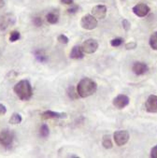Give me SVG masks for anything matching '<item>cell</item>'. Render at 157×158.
Listing matches in <instances>:
<instances>
[{
  "label": "cell",
  "mask_w": 157,
  "mask_h": 158,
  "mask_svg": "<svg viewBox=\"0 0 157 158\" xmlns=\"http://www.w3.org/2000/svg\"><path fill=\"white\" fill-rule=\"evenodd\" d=\"M70 58L72 59H82L84 57V52L82 51L81 45H75L70 52Z\"/></svg>",
  "instance_id": "cell-14"
},
{
  "label": "cell",
  "mask_w": 157,
  "mask_h": 158,
  "mask_svg": "<svg viewBox=\"0 0 157 158\" xmlns=\"http://www.w3.org/2000/svg\"><path fill=\"white\" fill-rule=\"evenodd\" d=\"M20 39V32L18 31H12L10 35V42H15Z\"/></svg>",
  "instance_id": "cell-23"
},
{
  "label": "cell",
  "mask_w": 157,
  "mask_h": 158,
  "mask_svg": "<svg viewBox=\"0 0 157 158\" xmlns=\"http://www.w3.org/2000/svg\"><path fill=\"white\" fill-rule=\"evenodd\" d=\"M102 145L104 146L105 149H111L113 144L111 141V139L109 135H105L102 139Z\"/></svg>",
  "instance_id": "cell-19"
},
{
  "label": "cell",
  "mask_w": 157,
  "mask_h": 158,
  "mask_svg": "<svg viewBox=\"0 0 157 158\" xmlns=\"http://www.w3.org/2000/svg\"><path fill=\"white\" fill-rule=\"evenodd\" d=\"M92 15L97 19H105L107 15V7L105 5H97L92 9Z\"/></svg>",
  "instance_id": "cell-12"
},
{
  "label": "cell",
  "mask_w": 157,
  "mask_h": 158,
  "mask_svg": "<svg viewBox=\"0 0 157 158\" xmlns=\"http://www.w3.org/2000/svg\"><path fill=\"white\" fill-rule=\"evenodd\" d=\"M145 108L150 113H157V96H150L145 103Z\"/></svg>",
  "instance_id": "cell-11"
},
{
  "label": "cell",
  "mask_w": 157,
  "mask_h": 158,
  "mask_svg": "<svg viewBox=\"0 0 157 158\" xmlns=\"http://www.w3.org/2000/svg\"><path fill=\"white\" fill-rule=\"evenodd\" d=\"M47 22L51 24H55L59 21V13L57 11H51L46 15Z\"/></svg>",
  "instance_id": "cell-16"
},
{
  "label": "cell",
  "mask_w": 157,
  "mask_h": 158,
  "mask_svg": "<svg viewBox=\"0 0 157 158\" xmlns=\"http://www.w3.org/2000/svg\"><path fill=\"white\" fill-rule=\"evenodd\" d=\"M81 26L85 30L95 29L97 26V19L92 14H86L81 20Z\"/></svg>",
  "instance_id": "cell-3"
},
{
  "label": "cell",
  "mask_w": 157,
  "mask_h": 158,
  "mask_svg": "<svg viewBox=\"0 0 157 158\" xmlns=\"http://www.w3.org/2000/svg\"><path fill=\"white\" fill-rule=\"evenodd\" d=\"M137 48V43L135 41H131L125 44V49L126 50H134Z\"/></svg>",
  "instance_id": "cell-28"
},
{
  "label": "cell",
  "mask_w": 157,
  "mask_h": 158,
  "mask_svg": "<svg viewBox=\"0 0 157 158\" xmlns=\"http://www.w3.org/2000/svg\"><path fill=\"white\" fill-rule=\"evenodd\" d=\"M122 27L125 31H128L131 27V23L130 22L127 20V19H123L122 22Z\"/></svg>",
  "instance_id": "cell-25"
},
{
  "label": "cell",
  "mask_w": 157,
  "mask_h": 158,
  "mask_svg": "<svg viewBox=\"0 0 157 158\" xmlns=\"http://www.w3.org/2000/svg\"><path fill=\"white\" fill-rule=\"evenodd\" d=\"M33 23H34L35 26L40 27V26L42 25L43 22H42V19H41L40 17H34V18H33Z\"/></svg>",
  "instance_id": "cell-26"
},
{
  "label": "cell",
  "mask_w": 157,
  "mask_h": 158,
  "mask_svg": "<svg viewBox=\"0 0 157 158\" xmlns=\"http://www.w3.org/2000/svg\"><path fill=\"white\" fill-rule=\"evenodd\" d=\"M5 6V1L4 0H0V9H2Z\"/></svg>",
  "instance_id": "cell-32"
},
{
  "label": "cell",
  "mask_w": 157,
  "mask_h": 158,
  "mask_svg": "<svg viewBox=\"0 0 157 158\" xmlns=\"http://www.w3.org/2000/svg\"><path fill=\"white\" fill-rule=\"evenodd\" d=\"M57 40H58L60 43H62V44H68V41H69L68 38L66 35H64V34L59 35V36H58V38H57Z\"/></svg>",
  "instance_id": "cell-24"
},
{
  "label": "cell",
  "mask_w": 157,
  "mask_h": 158,
  "mask_svg": "<svg viewBox=\"0 0 157 158\" xmlns=\"http://www.w3.org/2000/svg\"><path fill=\"white\" fill-rule=\"evenodd\" d=\"M151 158H157V145H155L151 151Z\"/></svg>",
  "instance_id": "cell-29"
},
{
  "label": "cell",
  "mask_w": 157,
  "mask_h": 158,
  "mask_svg": "<svg viewBox=\"0 0 157 158\" xmlns=\"http://www.w3.org/2000/svg\"><path fill=\"white\" fill-rule=\"evenodd\" d=\"M133 12L138 16V17H145L149 14L150 12V8L148 5H146L145 3H138L137 4L134 8H133Z\"/></svg>",
  "instance_id": "cell-10"
},
{
  "label": "cell",
  "mask_w": 157,
  "mask_h": 158,
  "mask_svg": "<svg viewBox=\"0 0 157 158\" xmlns=\"http://www.w3.org/2000/svg\"><path fill=\"white\" fill-rule=\"evenodd\" d=\"M129 133L126 130H118L113 134V139L117 146H123L129 140Z\"/></svg>",
  "instance_id": "cell-5"
},
{
  "label": "cell",
  "mask_w": 157,
  "mask_h": 158,
  "mask_svg": "<svg viewBox=\"0 0 157 158\" xmlns=\"http://www.w3.org/2000/svg\"><path fill=\"white\" fill-rule=\"evenodd\" d=\"M39 135L40 137L42 138H47L49 135H50V129H49V126L44 123L40 126V128H39Z\"/></svg>",
  "instance_id": "cell-21"
},
{
  "label": "cell",
  "mask_w": 157,
  "mask_h": 158,
  "mask_svg": "<svg viewBox=\"0 0 157 158\" xmlns=\"http://www.w3.org/2000/svg\"><path fill=\"white\" fill-rule=\"evenodd\" d=\"M15 21V16L10 13L0 16V30H6L10 25H13Z\"/></svg>",
  "instance_id": "cell-7"
},
{
  "label": "cell",
  "mask_w": 157,
  "mask_h": 158,
  "mask_svg": "<svg viewBox=\"0 0 157 158\" xmlns=\"http://www.w3.org/2000/svg\"><path fill=\"white\" fill-rule=\"evenodd\" d=\"M16 96L23 101H28L33 96V89L28 80H22L13 88Z\"/></svg>",
  "instance_id": "cell-2"
},
{
  "label": "cell",
  "mask_w": 157,
  "mask_h": 158,
  "mask_svg": "<svg viewBox=\"0 0 157 158\" xmlns=\"http://www.w3.org/2000/svg\"><path fill=\"white\" fill-rule=\"evenodd\" d=\"M132 71L138 76L145 75L149 71V67L142 62H135L132 66Z\"/></svg>",
  "instance_id": "cell-9"
},
{
  "label": "cell",
  "mask_w": 157,
  "mask_h": 158,
  "mask_svg": "<svg viewBox=\"0 0 157 158\" xmlns=\"http://www.w3.org/2000/svg\"><path fill=\"white\" fill-rule=\"evenodd\" d=\"M22 121H23V117H22L21 114H19V113H13L11 115V117L10 118L9 123L10 124H19V123H22Z\"/></svg>",
  "instance_id": "cell-18"
},
{
  "label": "cell",
  "mask_w": 157,
  "mask_h": 158,
  "mask_svg": "<svg viewBox=\"0 0 157 158\" xmlns=\"http://www.w3.org/2000/svg\"><path fill=\"white\" fill-rule=\"evenodd\" d=\"M81 48L84 53L92 54L93 52H96L97 50L98 49V42L93 39H89V40H86L81 44Z\"/></svg>",
  "instance_id": "cell-6"
},
{
  "label": "cell",
  "mask_w": 157,
  "mask_h": 158,
  "mask_svg": "<svg viewBox=\"0 0 157 158\" xmlns=\"http://www.w3.org/2000/svg\"><path fill=\"white\" fill-rule=\"evenodd\" d=\"M68 114L66 112H55L52 110H46L41 113V118L44 120L47 119H66Z\"/></svg>",
  "instance_id": "cell-13"
},
{
  "label": "cell",
  "mask_w": 157,
  "mask_h": 158,
  "mask_svg": "<svg viewBox=\"0 0 157 158\" xmlns=\"http://www.w3.org/2000/svg\"><path fill=\"white\" fill-rule=\"evenodd\" d=\"M68 96L69 97L70 99H78L80 98L79 94H78V91H77V88H75L74 86H69L68 89Z\"/></svg>",
  "instance_id": "cell-17"
},
{
  "label": "cell",
  "mask_w": 157,
  "mask_h": 158,
  "mask_svg": "<svg viewBox=\"0 0 157 158\" xmlns=\"http://www.w3.org/2000/svg\"><path fill=\"white\" fill-rule=\"evenodd\" d=\"M14 141V133L10 130H2L0 132V145L5 148L11 147Z\"/></svg>",
  "instance_id": "cell-4"
},
{
  "label": "cell",
  "mask_w": 157,
  "mask_h": 158,
  "mask_svg": "<svg viewBox=\"0 0 157 158\" xmlns=\"http://www.w3.org/2000/svg\"><path fill=\"white\" fill-rule=\"evenodd\" d=\"M149 44L151 46V48L154 51H157V32H154L149 40Z\"/></svg>",
  "instance_id": "cell-20"
},
{
  "label": "cell",
  "mask_w": 157,
  "mask_h": 158,
  "mask_svg": "<svg viewBox=\"0 0 157 158\" xmlns=\"http://www.w3.org/2000/svg\"><path fill=\"white\" fill-rule=\"evenodd\" d=\"M78 10H79V6L78 5H75V4H71V7L68 10V12L70 13V14H74Z\"/></svg>",
  "instance_id": "cell-27"
},
{
  "label": "cell",
  "mask_w": 157,
  "mask_h": 158,
  "mask_svg": "<svg viewBox=\"0 0 157 158\" xmlns=\"http://www.w3.org/2000/svg\"><path fill=\"white\" fill-rule=\"evenodd\" d=\"M123 41L124 40L122 38H115V39L110 40V45L112 47H120L123 44Z\"/></svg>",
  "instance_id": "cell-22"
},
{
  "label": "cell",
  "mask_w": 157,
  "mask_h": 158,
  "mask_svg": "<svg viewBox=\"0 0 157 158\" xmlns=\"http://www.w3.org/2000/svg\"><path fill=\"white\" fill-rule=\"evenodd\" d=\"M97 82L90 78L81 79L77 85L78 94L80 98H82L92 96V94H93L97 92Z\"/></svg>",
  "instance_id": "cell-1"
},
{
  "label": "cell",
  "mask_w": 157,
  "mask_h": 158,
  "mask_svg": "<svg viewBox=\"0 0 157 158\" xmlns=\"http://www.w3.org/2000/svg\"><path fill=\"white\" fill-rule=\"evenodd\" d=\"M34 55L37 59V61H39V63H42V64H44V63H47L49 58L47 56V54L45 53V52L41 49L39 50H36L34 52Z\"/></svg>",
  "instance_id": "cell-15"
},
{
  "label": "cell",
  "mask_w": 157,
  "mask_h": 158,
  "mask_svg": "<svg viewBox=\"0 0 157 158\" xmlns=\"http://www.w3.org/2000/svg\"><path fill=\"white\" fill-rule=\"evenodd\" d=\"M6 112H7L6 107L3 104L0 103V115H4V114H6Z\"/></svg>",
  "instance_id": "cell-30"
},
{
  "label": "cell",
  "mask_w": 157,
  "mask_h": 158,
  "mask_svg": "<svg viewBox=\"0 0 157 158\" xmlns=\"http://www.w3.org/2000/svg\"><path fill=\"white\" fill-rule=\"evenodd\" d=\"M61 3L65 5H71L73 4V0H61Z\"/></svg>",
  "instance_id": "cell-31"
},
{
  "label": "cell",
  "mask_w": 157,
  "mask_h": 158,
  "mask_svg": "<svg viewBox=\"0 0 157 158\" xmlns=\"http://www.w3.org/2000/svg\"><path fill=\"white\" fill-rule=\"evenodd\" d=\"M129 102H130V99L127 96H125V94H119V96H117L113 99L112 103H113L114 107H116L117 109L122 110L126 106H128Z\"/></svg>",
  "instance_id": "cell-8"
}]
</instances>
